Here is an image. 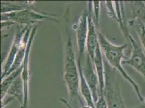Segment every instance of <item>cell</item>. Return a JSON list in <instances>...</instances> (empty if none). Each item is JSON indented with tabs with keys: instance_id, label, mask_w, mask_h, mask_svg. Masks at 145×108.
<instances>
[{
	"instance_id": "cell-1",
	"label": "cell",
	"mask_w": 145,
	"mask_h": 108,
	"mask_svg": "<svg viewBox=\"0 0 145 108\" xmlns=\"http://www.w3.org/2000/svg\"><path fill=\"white\" fill-rule=\"evenodd\" d=\"M99 42L101 51L104 55L106 60L112 68L117 70L132 86L139 100L144 101V97L142 96L138 85L131 78L122 66V61L124 59V51L127 47V44L116 46L105 37V36L99 31L97 30Z\"/></svg>"
},
{
	"instance_id": "cell-2",
	"label": "cell",
	"mask_w": 145,
	"mask_h": 108,
	"mask_svg": "<svg viewBox=\"0 0 145 108\" xmlns=\"http://www.w3.org/2000/svg\"><path fill=\"white\" fill-rule=\"evenodd\" d=\"M64 79L66 82L71 100L79 98L80 74L77 63L75 62L72 40L69 37L67 43L66 56L64 68Z\"/></svg>"
},
{
	"instance_id": "cell-3",
	"label": "cell",
	"mask_w": 145,
	"mask_h": 108,
	"mask_svg": "<svg viewBox=\"0 0 145 108\" xmlns=\"http://www.w3.org/2000/svg\"><path fill=\"white\" fill-rule=\"evenodd\" d=\"M105 78L103 95L108 108H126L122 101L115 69L109 68L107 62L105 65Z\"/></svg>"
},
{
	"instance_id": "cell-4",
	"label": "cell",
	"mask_w": 145,
	"mask_h": 108,
	"mask_svg": "<svg viewBox=\"0 0 145 108\" xmlns=\"http://www.w3.org/2000/svg\"><path fill=\"white\" fill-rule=\"evenodd\" d=\"M49 14L36 12L28 9H24L15 12L2 14V21H9L14 23L25 24L27 26H31L37 22L46 21L58 22L55 18H52Z\"/></svg>"
},
{
	"instance_id": "cell-5",
	"label": "cell",
	"mask_w": 145,
	"mask_h": 108,
	"mask_svg": "<svg viewBox=\"0 0 145 108\" xmlns=\"http://www.w3.org/2000/svg\"><path fill=\"white\" fill-rule=\"evenodd\" d=\"M88 27V13L84 10L79 18L76 28V40L78 50L77 64L79 69L82 68V61L84 57Z\"/></svg>"
},
{
	"instance_id": "cell-6",
	"label": "cell",
	"mask_w": 145,
	"mask_h": 108,
	"mask_svg": "<svg viewBox=\"0 0 145 108\" xmlns=\"http://www.w3.org/2000/svg\"><path fill=\"white\" fill-rule=\"evenodd\" d=\"M82 72L91 92L94 103L98 100L100 94L99 79L93 62L88 53L86 54Z\"/></svg>"
},
{
	"instance_id": "cell-7",
	"label": "cell",
	"mask_w": 145,
	"mask_h": 108,
	"mask_svg": "<svg viewBox=\"0 0 145 108\" xmlns=\"http://www.w3.org/2000/svg\"><path fill=\"white\" fill-rule=\"evenodd\" d=\"M128 39L132 45V53L131 56L128 59L123 60L122 63L132 66L145 80V53L131 35H129Z\"/></svg>"
},
{
	"instance_id": "cell-8",
	"label": "cell",
	"mask_w": 145,
	"mask_h": 108,
	"mask_svg": "<svg viewBox=\"0 0 145 108\" xmlns=\"http://www.w3.org/2000/svg\"><path fill=\"white\" fill-rule=\"evenodd\" d=\"M36 27L33 28L29 41L27 44L26 53L24 57V61L22 63V71L21 76L24 82V101L22 107L21 108H28V97H29V57L30 48L34 39V37L36 33Z\"/></svg>"
},
{
	"instance_id": "cell-9",
	"label": "cell",
	"mask_w": 145,
	"mask_h": 108,
	"mask_svg": "<svg viewBox=\"0 0 145 108\" xmlns=\"http://www.w3.org/2000/svg\"><path fill=\"white\" fill-rule=\"evenodd\" d=\"M29 26L26 25L22 30H19L17 33V35L15 36V38L12 42V46L10 49V52L7 57L6 63L3 68L2 74L1 76V80H3L5 77H6L7 74L11 69L14 62L18 54L19 49L20 48L23 37L24 36V33L27 29Z\"/></svg>"
},
{
	"instance_id": "cell-10",
	"label": "cell",
	"mask_w": 145,
	"mask_h": 108,
	"mask_svg": "<svg viewBox=\"0 0 145 108\" xmlns=\"http://www.w3.org/2000/svg\"><path fill=\"white\" fill-rule=\"evenodd\" d=\"M99 44L95 24L91 14H88V27L86 47L87 53L93 62L97 47Z\"/></svg>"
},
{
	"instance_id": "cell-11",
	"label": "cell",
	"mask_w": 145,
	"mask_h": 108,
	"mask_svg": "<svg viewBox=\"0 0 145 108\" xmlns=\"http://www.w3.org/2000/svg\"><path fill=\"white\" fill-rule=\"evenodd\" d=\"M93 63L95 66V71L99 79L100 94H103V91L105 86V66L102 56V51L100 48V44L97 47L96 52L95 54ZM99 94V95H100Z\"/></svg>"
},
{
	"instance_id": "cell-12",
	"label": "cell",
	"mask_w": 145,
	"mask_h": 108,
	"mask_svg": "<svg viewBox=\"0 0 145 108\" xmlns=\"http://www.w3.org/2000/svg\"><path fill=\"white\" fill-rule=\"evenodd\" d=\"M6 97H10L16 98L21 104V108L22 107L24 101V82L21 75L14 81L8 90L6 95L3 98Z\"/></svg>"
},
{
	"instance_id": "cell-13",
	"label": "cell",
	"mask_w": 145,
	"mask_h": 108,
	"mask_svg": "<svg viewBox=\"0 0 145 108\" xmlns=\"http://www.w3.org/2000/svg\"><path fill=\"white\" fill-rule=\"evenodd\" d=\"M79 70L80 74V89L81 91V94L85 100V102L86 103V105L92 108H95L91 92L84 77L83 74L82 72V69H79Z\"/></svg>"
},
{
	"instance_id": "cell-14",
	"label": "cell",
	"mask_w": 145,
	"mask_h": 108,
	"mask_svg": "<svg viewBox=\"0 0 145 108\" xmlns=\"http://www.w3.org/2000/svg\"><path fill=\"white\" fill-rule=\"evenodd\" d=\"M22 71V64L17 70L12 72L6 77L2 80L1 84V99H2L5 95L10 87L12 85L14 81L20 76Z\"/></svg>"
},
{
	"instance_id": "cell-15",
	"label": "cell",
	"mask_w": 145,
	"mask_h": 108,
	"mask_svg": "<svg viewBox=\"0 0 145 108\" xmlns=\"http://www.w3.org/2000/svg\"><path fill=\"white\" fill-rule=\"evenodd\" d=\"M133 5V18L129 21L132 25L134 20L138 21L145 26V4L141 1H135L132 3Z\"/></svg>"
},
{
	"instance_id": "cell-16",
	"label": "cell",
	"mask_w": 145,
	"mask_h": 108,
	"mask_svg": "<svg viewBox=\"0 0 145 108\" xmlns=\"http://www.w3.org/2000/svg\"><path fill=\"white\" fill-rule=\"evenodd\" d=\"M27 9L25 7L9 2H1V13L6 14L15 12Z\"/></svg>"
},
{
	"instance_id": "cell-17",
	"label": "cell",
	"mask_w": 145,
	"mask_h": 108,
	"mask_svg": "<svg viewBox=\"0 0 145 108\" xmlns=\"http://www.w3.org/2000/svg\"><path fill=\"white\" fill-rule=\"evenodd\" d=\"M92 5L94 7V12L95 15V18L94 20L95 24L98 25L99 24V14H100V1H93Z\"/></svg>"
},
{
	"instance_id": "cell-18",
	"label": "cell",
	"mask_w": 145,
	"mask_h": 108,
	"mask_svg": "<svg viewBox=\"0 0 145 108\" xmlns=\"http://www.w3.org/2000/svg\"><path fill=\"white\" fill-rule=\"evenodd\" d=\"M95 108H108L107 101L103 94L99 95L98 100L95 103Z\"/></svg>"
},
{
	"instance_id": "cell-19",
	"label": "cell",
	"mask_w": 145,
	"mask_h": 108,
	"mask_svg": "<svg viewBox=\"0 0 145 108\" xmlns=\"http://www.w3.org/2000/svg\"><path fill=\"white\" fill-rule=\"evenodd\" d=\"M139 25L140 28L139 37L141 43L145 50V26L141 23H139Z\"/></svg>"
},
{
	"instance_id": "cell-20",
	"label": "cell",
	"mask_w": 145,
	"mask_h": 108,
	"mask_svg": "<svg viewBox=\"0 0 145 108\" xmlns=\"http://www.w3.org/2000/svg\"><path fill=\"white\" fill-rule=\"evenodd\" d=\"M81 108H92V107H89V106H88V105H82Z\"/></svg>"
},
{
	"instance_id": "cell-21",
	"label": "cell",
	"mask_w": 145,
	"mask_h": 108,
	"mask_svg": "<svg viewBox=\"0 0 145 108\" xmlns=\"http://www.w3.org/2000/svg\"><path fill=\"white\" fill-rule=\"evenodd\" d=\"M144 108H145V99L144 100Z\"/></svg>"
}]
</instances>
